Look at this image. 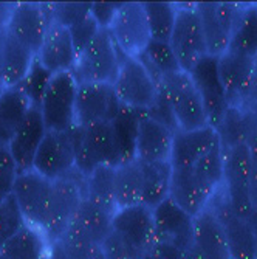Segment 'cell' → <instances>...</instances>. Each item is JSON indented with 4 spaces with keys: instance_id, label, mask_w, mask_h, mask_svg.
Here are the masks:
<instances>
[{
    "instance_id": "obj_1",
    "label": "cell",
    "mask_w": 257,
    "mask_h": 259,
    "mask_svg": "<svg viewBox=\"0 0 257 259\" xmlns=\"http://www.w3.org/2000/svg\"><path fill=\"white\" fill-rule=\"evenodd\" d=\"M75 169L82 176H90L98 166H116L121 163L118 141L112 121L93 123L73 131Z\"/></svg>"
},
{
    "instance_id": "obj_2",
    "label": "cell",
    "mask_w": 257,
    "mask_h": 259,
    "mask_svg": "<svg viewBox=\"0 0 257 259\" xmlns=\"http://www.w3.org/2000/svg\"><path fill=\"white\" fill-rule=\"evenodd\" d=\"M160 93L165 98L177 131H194L209 126L203 100L188 72L166 75L158 81Z\"/></svg>"
},
{
    "instance_id": "obj_3",
    "label": "cell",
    "mask_w": 257,
    "mask_h": 259,
    "mask_svg": "<svg viewBox=\"0 0 257 259\" xmlns=\"http://www.w3.org/2000/svg\"><path fill=\"white\" fill-rule=\"evenodd\" d=\"M84 199L85 176L76 169L52 183L48 211H46V219L42 228L46 241L55 242L62 236L64 231L75 221L79 205Z\"/></svg>"
},
{
    "instance_id": "obj_4",
    "label": "cell",
    "mask_w": 257,
    "mask_h": 259,
    "mask_svg": "<svg viewBox=\"0 0 257 259\" xmlns=\"http://www.w3.org/2000/svg\"><path fill=\"white\" fill-rule=\"evenodd\" d=\"M112 85L120 104L138 112H150L160 98L158 81L139 58H124Z\"/></svg>"
},
{
    "instance_id": "obj_5",
    "label": "cell",
    "mask_w": 257,
    "mask_h": 259,
    "mask_svg": "<svg viewBox=\"0 0 257 259\" xmlns=\"http://www.w3.org/2000/svg\"><path fill=\"white\" fill-rule=\"evenodd\" d=\"M124 56L116 49L109 31L99 28L88 45L78 55L73 75L78 82L113 84Z\"/></svg>"
},
{
    "instance_id": "obj_6",
    "label": "cell",
    "mask_w": 257,
    "mask_h": 259,
    "mask_svg": "<svg viewBox=\"0 0 257 259\" xmlns=\"http://www.w3.org/2000/svg\"><path fill=\"white\" fill-rule=\"evenodd\" d=\"M76 93L78 81L72 72L52 76L39 104L46 131L70 132L76 127Z\"/></svg>"
},
{
    "instance_id": "obj_7",
    "label": "cell",
    "mask_w": 257,
    "mask_h": 259,
    "mask_svg": "<svg viewBox=\"0 0 257 259\" xmlns=\"http://www.w3.org/2000/svg\"><path fill=\"white\" fill-rule=\"evenodd\" d=\"M107 31L124 58H139L152 40L144 4H120Z\"/></svg>"
},
{
    "instance_id": "obj_8",
    "label": "cell",
    "mask_w": 257,
    "mask_h": 259,
    "mask_svg": "<svg viewBox=\"0 0 257 259\" xmlns=\"http://www.w3.org/2000/svg\"><path fill=\"white\" fill-rule=\"evenodd\" d=\"M223 190L232 206V211L242 219L252 216V202L249 196L251 160L246 145L223 149Z\"/></svg>"
},
{
    "instance_id": "obj_9",
    "label": "cell",
    "mask_w": 257,
    "mask_h": 259,
    "mask_svg": "<svg viewBox=\"0 0 257 259\" xmlns=\"http://www.w3.org/2000/svg\"><path fill=\"white\" fill-rule=\"evenodd\" d=\"M195 7L201 22L206 55L219 58L228 52L232 31L236 28V23L245 5L206 2L195 4Z\"/></svg>"
},
{
    "instance_id": "obj_10",
    "label": "cell",
    "mask_w": 257,
    "mask_h": 259,
    "mask_svg": "<svg viewBox=\"0 0 257 259\" xmlns=\"http://www.w3.org/2000/svg\"><path fill=\"white\" fill-rule=\"evenodd\" d=\"M55 20L53 4L20 2L14 4L10 19L7 22L8 34L27 47L33 53L40 49L45 33Z\"/></svg>"
},
{
    "instance_id": "obj_11",
    "label": "cell",
    "mask_w": 257,
    "mask_h": 259,
    "mask_svg": "<svg viewBox=\"0 0 257 259\" xmlns=\"http://www.w3.org/2000/svg\"><path fill=\"white\" fill-rule=\"evenodd\" d=\"M183 72L191 68L206 55V45L200 16L194 5H177V19L169 40Z\"/></svg>"
},
{
    "instance_id": "obj_12",
    "label": "cell",
    "mask_w": 257,
    "mask_h": 259,
    "mask_svg": "<svg viewBox=\"0 0 257 259\" xmlns=\"http://www.w3.org/2000/svg\"><path fill=\"white\" fill-rule=\"evenodd\" d=\"M112 231L118 234L139 257L149 254L157 239L152 208L138 203L116 209L112 218Z\"/></svg>"
},
{
    "instance_id": "obj_13",
    "label": "cell",
    "mask_w": 257,
    "mask_h": 259,
    "mask_svg": "<svg viewBox=\"0 0 257 259\" xmlns=\"http://www.w3.org/2000/svg\"><path fill=\"white\" fill-rule=\"evenodd\" d=\"M213 211L216 218L220 221L225 230L228 242L229 257L231 259H257L254 231L249 221L239 218L228 200V196L223 188L214 194V197L206 206Z\"/></svg>"
},
{
    "instance_id": "obj_14",
    "label": "cell",
    "mask_w": 257,
    "mask_h": 259,
    "mask_svg": "<svg viewBox=\"0 0 257 259\" xmlns=\"http://www.w3.org/2000/svg\"><path fill=\"white\" fill-rule=\"evenodd\" d=\"M52 183L34 169L17 172L13 186V199L16 200L27 225L42 230L48 211Z\"/></svg>"
},
{
    "instance_id": "obj_15",
    "label": "cell",
    "mask_w": 257,
    "mask_h": 259,
    "mask_svg": "<svg viewBox=\"0 0 257 259\" xmlns=\"http://www.w3.org/2000/svg\"><path fill=\"white\" fill-rule=\"evenodd\" d=\"M33 169L42 177L55 182L75 169L73 134L46 131L36 152Z\"/></svg>"
},
{
    "instance_id": "obj_16",
    "label": "cell",
    "mask_w": 257,
    "mask_h": 259,
    "mask_svg": "<svg viewBox=\"0 0 257 259\" xmlns=\"http://www.w3.org/2000/svg\"><path fill=\"white\" fill-rule=\"evenodd\" d=\"M121 109L112 84L78 82L76 93V126L112 121Z\"/></svg>"
},
{
    "instance_id": "obj_17",
    "label": "cell",
    "mask_w": 257,
    "mask_h": 259,
    "mask_svg": "<svg viewBox=\"0 0 257 259\" xmlns=\"http://www.w3.org/2000/svg\"><path fill=\"white\" fill-rule=\"evenodd\" d=\"M189 75L203 100L208 123L209 126L216 127L229 106L225 89L219 78V58L204 55L191 68Z\"/></svg>"
},
{
    "instance_id": "obj_18",
    "label": "cell",
    "mask_w": 257,
    "mask_h": 259,
    "mask_svg": "<svg viewBox=\"0 0 257 259\" xmlns=\"http://www.w3.org/2000/svg\"><path fill=\"white\" fill-rule=\"evenodd\" d=\"M175 131L157 120L149 112H143L138 121L135 138V160L139 163L171 161Z\"/></svg>"
},
{
    "instance_id": "obj_19",
    "label": "cell",
    "mask_w": 257,
    "mask_h": 259,
    "mask_svg": "<svg viewBox=\"0 0 257 259\" xmlns=\"http://www.w3.org/2000/svg\"><path fill=\"white\" fill-rule=\"evenodd\" d=\"M36 61L52 75L73 72L78 53L70 30L65 25L56 20L50 23L40 49L36 53Z\"/></svg>"
},
{
    "instance_id": "obj_20",
    "label": "cell",
    "mask_w": 257,
    "mask_h": 259,
    "mask_svg": "<svg viewBox=\"0 0 257 259\" xmlns=\"http://www.w3.org/2000/svg\"><path fill=\"white\" fill-rule=\"evenodd\" d=\"M254 58L225 52L219 56V78L229 106H249Z\"/></svg>"
},
{
    "instance_id": "obj_21",
    "label": "cell",
    "mask_w": 257,
    "mask_h": 259,
    "mask_svg": "<svg viewBox=\"0 0 257 259\" xmlns=\"http://www.w3.org/2000/svg\"><path fill=\"white\" fill-rule=\"evenodd\" d=\"M155 242H169L184 250L192 244L194 218L175 205L169 197L157 205L153 209Z\"/></svg>"
},
{
    "instance_id": "obj_22",
    "label": "cell",
    "mask_w": 257,
    "mask_h": 259,
    "mask_svg": "<svg viewBox=\"0 0 257 259\" xmlns=\"http://www.w3.org/2000/svg\"><path fill=\"white\" fill-rule=\"evenodd\" d=\"M46 134V127L42 120V113L37 106H31L22 124L13 135L8 149L17 164L19 172L33 169L36 152Z\"/></svg>"
},
{
    "instance_id": "obj_23",
    "label": "cell",
    "mask_w": 257,
    "mask_h": 259,
    "mask_svg": "<svg viewBox=\"0 0 257 259\" xmlns=\"http://www.w3.org/2000/svg\"><path fill=\"white\" fill-rule=\"evenodd\" d=\"M219 137L213 126H204L194 131H175L171 164L174 169H188L194 168V164L213 149Z\"/></svg>"
},
{
    "instance_id": "obj_24",
    "label": "cell",
    "mask_w": 257,
    "mask_h": 259,
    "mask_svg": "<svg viewBox=\"0 0 257 259\" xmlns=\"http://www.w3.org/2000/svg\"><path fill=\"white\" fill-rule=\"evenodd\" d=\"M214 194L200 182L192 168L174 169L171 177L169 199L189 216L195 218L209 205Z\"/></svg>"
},
{
    "instance_id": "obj_25",
    "label": "cell",
    "mask_w": 257,
    "mask_h": 259,
    "mask_svg": "<svg viewBox=\"0 0 257 259\" xmlns=\"http://www.w3.org/2000/svg\"><path fill=\"white\" fill-rule=\"evenodd\" d=\"M192 245L204 259H231L223 225L209 208L194 218Z\"/></svg>"
},
{
    "instance_id": "obj_26",
    "label": "cell",
    "mask_w": 257,
    "mask_h": 259,
    "mask_svg": "<svg viewBox=\"0 0 257 259\" xmlns=\"http://www.w3.org/2000/svg\"><path fill=\"white\" fill-rule=\"evenodd\" d=\"M257 126V109L249 106H228L222 120L214 127L223 149L245 145Z\"/></svg>"
},
{
    "instance_id": "obj_27",
    "label": "cell",
    "mask_w": 257,
    "mask_h": 259,
    "mask_svg": "<svg viewBox=\"0 0 257 259\" xmlns=\"http://www.w3.org/2000/svg\"><path fill=\"white\" fill-rule=\"evenodd\" d=\"M31 101L22 85L10 87L0 95V145L8 146L17 127L31 109Z\"/></svg>"
},
{
    "instance_id": "obj_28",
    "label": "cell",
    "mask_w": 257,
    "mask_h": 259,
    "mask_svg": "<svg viewBox=\"0 0 257 259\" xmlns=\"http://www.w3.org/2000/svg\"><path fill=\"white\" fill-rule=\"evenodd\" d=\"M115 205L116 209L141 203L143 172L138 160H127L115 166Z\"/></svg>"
},
{
    "instance_id": "obj_29",
    "label": "cell",
    "mask_w": 257,
    "mask_h": 259,
    "mask_svg": "<svg viewBox=\"0 0 257 259\" xmlns=\"http://www.w3.org/2000/svg\"><path fill=\"white\" fill-rule=\"evenodd\" d=\"M48 244L42 230L25 225L7 241L0 253L5 259H43Z\"/></svg>"
},
{
    "instance_id": "obj_30",
    "label": "cell",
    "mask_w": 257,
    "mask_h": 259,
    "mask_svg": "<svg viewBox=\"0 0 257 259\" xmlns=\"http://www.w3.org/2000/svg\"><path fill=\"white\" fill-rule=\"evenodd\" d=\"M143 172V199L149 208H155L163 200L169 197L171 177H172V164L171 161L160 163H141Z\"/></svg>"
},
{
    "instance_id": "obj_31",
    "label": "cell",
    "mask_w": 257,
    "mask_h": 259,
    "mask_svg": "<svg viewBox=\"0 0 257 259\" xmlns=\"http://www.w3.org/2000/svg\"><path fill=\"white\" fill-rule=\"evenodd\" d=\"M34 61H36V53H33L27 47H23L22 44H19L10 36L2 67H0V72H2L7 89L17 87L25 81Z\"/></svg>"
},
{
    "instance_id": "obj_32",
    "label": "cell",
    "mask_w": 257,
    "mask_h": 259,
    "mask_svg": "<svg viewBox=\"0 0 257 259\" xmlns=\"http://www.w3.org/2000/svg\"><path fill=\"white\" fill-rule=\"evenodd\" d=\"M112 218L113 214L107 213L104 208L84 199L73 224H76L93 242L101 245L112 231Z\"/></svg>"
},
{
    "instance_id": "obj_33",
    "label": "cell",
    "mask_w": 257,
    "mask_h": 259,
    "mask_svg": "<svg viewBox=\"0 0 257 259\" xmlns=\"http://www.w3.org/2000/svg\"><path fill=\"white\" fill-rule=\"evenodd\" d=\"M115 166H98L85 177V199L115 214Z\"/></svg>"
},
{
    "instance_id": "obj_34",
    "label": "cell",
    "mask_w": 257,
    "mask_h": 259,
    "mask_svg": "<svg viewBox=\"0 0 257 259\" xmlns=\"http://www.w3.org/2000/svg\"><path fill=\"white\" fill-rule=\"evenodd\" d=\"M228 50L251 58L257 55V5L243 7Z\"/></svg>"
},
{
    "instance_id": "obj_35",
    "label": "cell",
    "mask_w": 257,
    "mask_h": 259,
    "mask_svg": "<svg viewBox=\"0 0 257 259\" xmlns=\"http://www.w3.org/2000/svg\"><path fill=\"white\" fill-rule=\"evenodd\" d=\"M139 59L144 62V65L149 68V72L155 76L157 81H160V78L166 75L181 72L180 62L169 42L152 39L144 53L139 56Z\"/></svg>"
},
{
    "instance_id": "obj_36",
    "label": "cell",
    "mask_w": 257,
    "mask_h": 259,
    "mask_svg": "<svg viewBox=\"0 0 257 259\" xmlns=\"http://www.w3.org/2000/svg\"><path fill=\"white\" fill-rule=\"evenodd\" d=\"M141 113L143 112L121 106L118 115L112 120V126L121 154V163L135 158V138Z\"/></svg>"
},
{
    "instance_id": "obj_37",
    "label": "cell",
    "mask_w": 257,
    "mask_h": 259,
    "mask_svg": "<svg viewBox=\"0 0 257 259\" xmlns=\"http://www.w3.org/2000/svg\"><path fill=\"white\" fill-rule=\"evenodd\" d=\"M223 148L220 141L213 146V149L206 152L195 164L194 172L200 179V182L208 188L213 194H216L223 186Z\"/></svg>"
},
{
    "instance_id": "obj_38",
    "label": "cell",
    "mask_w": 257,
    "mask_h": 259,
    "mask_svg": "<svg viewBox=\"0 0 257 259\" xmlns=\"http://www.w3.org/2000/svg\"><path fill=\"white\" fill-rule=\"evenodd\" d=\"M144 8L152 39L169 42L177 19V5L169 2H146Z\"/></svg>"
},
{
    "instance_id": "obj_39",
    "label": "cell",
    "mask_w": 257,
    "mask_h": 259,
    "mask_svg": "<svg viewBox=\"0 0 257 259\" xmlns=\"http://www.w3.org/2000/svg\"><path fill=\"white\" fill-rule=\"evenodd\" d=\"M58 242L61 244L68 259H91L99 251V245L93 242L73 222L64 231Z\"/></svg>"
},
{
    "instance_id": "obj_40",
    "label": "cell",
    "mask_w": 257,
    "mask_h": 259,
    "mask_svg": "<svg viewBox=\"0 0 257 259\" xmlns=\"http://www.w3.org/2000/svg\"><path fill=\"white\" fill-rule=\"evenodd\" d=\"M25 225L27 222L23 219L13 196H10L4 202H0V250H2L8 239H11Z\"/></svg>"
},
{
    "instance_id": "obj_41",
    "label": "cell",
    "mask_w": 257,
    "mask_h": 259,
    "mask_svg": "<svg viewBox=\"0 0 257 259\" xmlns=\"http://www.w3.org/2000/svg\"><path fill=\"white\" fill-rule=\"evenodd\" d=\"M52 76L53 75L50 72H46V70L37 61H34V64H33V67L30 70V73L27 75L25 81L20 84L22 89L25 90V93L28 95L33 106L39 107V104L42 101V97H43V92H45L46 85H48Z\"/></svg>"
},
{
    "instance_id": "obj_42",
    "label": "cell",
    "mask_w": 257,
    "mask_h": 259,
    "mask_svg": "<svg viewBox=\"0 0 257 259\" xmlns=\"http://www.w3.org/2000/svg\"><path fill=\"white\" fill-rule=\"evenodd\" d=\"M17 172V164L8 146L0 145V202L7 200L13 194V186Z\"/></svg>"
},
{
    "instance_id": "obj_43",
    "label": "cell",
    "mask_w": 257,
    "mask_h": 259,
    "mask_svg": "<svg viewBox=\"0 0 257 259\" xmlns=\"http://www.w3.org/2000/svg\"><path fill=\"white\" fill-rule=\"evenodd\" d=\"M68 30H70V34H72L76 53L79 55L88 45V42L95 37V34L99 31V25L96 23V20L93 19L91 14H87L84 19H81L78 23L72 25Z\"/></svg>"
},
{
    "instance_id": "obj_44",
    "label": "cell",
    "mask_w": 257,
    "mask_h": 259,
    "mask_svg": "<svg viewBox=\"0 0 257 259\" xmlns=\"http://www.w3.org/2000/svg\"><path fill=\"white\" fill-rule=\"evenodd\" d=\"M91 4H53L55 8V20L70 28L75 23H78L81 19H84L87 14H90Z\"/></svg>"
},
{
    "instance_id": "obj_45",
    "label": "cell",
    "mask_w": 257,
    "mask_h": 259,
    "mask_svg": "<svg viewBox=\"0 0 257 259\" xmlns=\"http://www.w3.org/2000/svg\"><path fill=\"white\" fill-rule=\"evenodd\" d=\"M99 250L106 259H139V256L113 231H110L109 236L102 241Z\"/></svg>"
},
{
    "instance_id": "obj_46",
    "label": "cell",
    "mask_w": 257,
    "mask_h": 259,
    "mask_svg": "<svg viewBox=\"0 0 257 259\" xmlns=\"http://www.w3.org/2000/svg\"><path fill=\"white\" fill-rule=\"evenodd\" d=\"M118 8L116 4H102V2H96L91 4L90 7V14L93 16V19L96 20V23L99 25V28H109L110 22L113 19V14Z\"/></svg>"
},
{
    "instance_id": "obj_47",
    "label": "cell",
    "mask_w": 257,
    "mask_h": 259,
    "mask_svg": "<svg viewBox=\"0 0 257 259\" xmlns=\"http://www.w3.org/2000/svg\"><path fill=\"white\" fill-rule=\"evenodd\" d=\"M150 259H183V250L174 244L157 241L150 250Z\"/></svg>"
},
{
    "instance_id": "obj_48",
    "label": "cell",
    "mask_w": 257,
    "mask_h": 259,
    "mask_svg": "<svg viewBox=\"0 0 257 259\" xmlns=\"http://www.w3.org/2000/svg\"><path fill=\"white\" fill-rule=\"evenodd\" d=\"M249 107L257 109V55L254 56L252 79H251V95H249Z\"/></svg>"
},
{
    "instance_id": "obj_49",
    "label": "cell",
    "mask_w": 257,
    "mask_h": 259,
    "mask_svg": "<svg viewBox=\"0 0 257 259\" xmlns=\"http://www.w3.org/2000/svg\"><path fill=\"white\" fill-rule=\"evenodd\" d=\"M46 253H48V259H68V256L65 254V251L62 250L58 241L48 244V251Z\"/></svg>"
},
{
    "instance_id": "obj_50",
    "label": "cell",
    "mask_w": 257,
    "mask_h": 259,
    "mask_svg": "<svg viewBox=\"0 0 257 259\" xmlns=\"http://www.w3.org/2000/svg\"><path fill=\"white\" fill-rule=\"evenodd\" d=\"M8 39H10V34H8L7 25H2L0 27V67H2V61H4V55H5L7 45H8Z\"/></svg>"
},
{
    "instance_id": "obj_51",
    "label": "cell",
    "mask_w": 257,
    "mask_h": 259,
    "mask_svg": "<svg viewBox=\"0 0 257 259\" xmlns=\"http://www.w3.org/2000/svg\"><path fill=\"white\" fill-rule=\"evenodd\" d=\"M13 7H14V4H4V2H0V27L7 25V22L10 19V14H11Z\"/></svg>"
},
{
    "instance_id": "obj_52",
    "label": "cell",
    "mask_w": 257,
    "mask_h": 259,
    "mask_svg": "<svg viewBox=\"0 0 257 259\" xmlns=\"http://www.w3.org/2000/svg\"><path fill=\"white\" fill-rule=\"evenodd\" d=\"M183 259H204L200 253H198V250L191 244V245H188L184 250H183Z\"/></svg>"
},
{
    "instance_id": "obj_53",
    "label": "cell",
    "mask_w": 257,
    "mask_h": 259,
    "mask_svg": "<svg viewBox=\"0 0 257 259\" xmlns=\"http://www.w3.org/2000/svg\"><path fill=\"white\" fill-rule=\"evenodd\" d=\"M251 225H252V231H254V239H255V251H257V208L252 211V216L249 219Z\"/></svg>"
},
{
    "instance_id": "obj_54",
    "label": "cell",
    "mask_w": 257,
    "mask_h": 259,
    "mask_svg": "<svg viewBox=\"0 0 257 259\" xmlns=\"http://www.w3.org/2000/svg\"><path fill=\"white\" fill-rule=\"evenodd\" d=\"M7 90V85H5V81H4V76H2V72H0V95Z\"/></svg>"
},
{
    "instance_id": "obj_55",
    "label": "cell",
    "mask_w": 257,
    "mask_h": 259,
    "mask_svg": "<svg viewBox=\"0 0 257 259\" xmlns=\"http://www.w3.org/2000/svg\"><path fill=\"white\" fill-rule=\"evenodd\" d=\"M91 259H106V256H104V254L101 253V250H99V251H98V253H96L95 256H93Z\"/></svg>"
},
{
    "instance_id": "obj_56",
    "label": "cell",
    "mask_w": 257,
    "mask_h": 259,
    "mask_svg": "<svg viewBox=\"0 0 257 259\" xmlns=\"http://www.w3.org/2000/svg\"><path fill=\"white\" fill-rule=\"evenodd\" d=\"M139 259H150V254H146V256H143V257H139Z\"/></svg>"
},
{
    "instance_id": "obj_57",
    "label": "cell",
    "mask_w": 257,
    "mask_h": 259,
    "mask_svg": "<svg viewBox=\"0 0 257 259\" xmlns=\"http://www.w3.org/2000/svg\"><path fill=\"white\" fill-rule=\"evenodd\" d=\"M0 259H5V257H4V256H2V253H0Z\"/></svg>"
}]
</instances>
